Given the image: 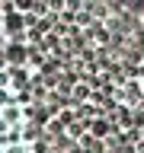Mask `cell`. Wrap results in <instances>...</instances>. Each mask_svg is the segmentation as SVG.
I'll list each match as a JSON object with an SVG mask.
<instances>
[{
	"label": "cell",
	"mask_w": 144,
	"mask_h": 153,
	"mask_svg": "<svg viewBox=\"0 0 144 153\" xmlns=\"http://www.w3.org/2000/svg\"><path fill=\"white\" fill-rule=\"evenodd\" d=\"M0 153H35V131L26 93L3 57H0Z\"/></svg>",
	"instance_id": "cell-1"
}]
</instances>
